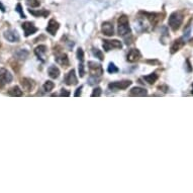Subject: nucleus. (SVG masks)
I'll list each match as a JSON object with an SVG mask.
<instances>
[{"label":"nucleus","mask_w":193,"mask_h":193,"mask_svg":"<svg viewBox=\"0 0 193 193\" xmlns=\"http://www.w3.org/2000/svg\"><path fill=\"white\" fill-rule=\"evenodd\" d=\"M118 35L126 37L131 35V27L128 24V18L126 15H122L118 19Z\"/></svg>","instance_id":"nucleus-1"},{"label":"nucleus","mask_w":193,"mask_h":193,"mask_svg":"<svg viewBox=\"0 0 193 193\" xmlns=\"http://www.w3.org/2000/svg\"><path fill=\"white\" fill-rule=\"evenodd\" d=\"M12 80V75L4 68H0V88L5 86L6 84L10 83Z\"/></svg>","instance_id":"nucleus-3"},{"label":"nucleus","mask_w":193,"mask_h":193,"mask_svg":"<svg viewBox=\"0 0 193 193\" xmlns=\"http://www.w3.org/2000/svg\"><path fill=\"white\" fill-rule=\"evenodd\" d=\"M65 82L67 85H76L78 83V80H77V77L75 74V70H71L69 73L67 74L66 78H65Z\"/></svg>","instance_id":"nucleus-10"},{"label":"nucleus","mask_w":193,"mask_h":193,"mask_svg":"<svg viewBox=\"0 0 193 193\" xmlns=\"http://www.w3.org/2000/svg\"><path fill=\"white\" fill-rule=\"evenodd\" d=\"M98 81H99V78H98V76H91V77L89 78V84H90V85L96 84V83H98Z\"/></svg>","instance_id":"nucleus-27"},{"label":"nucleus","mask_w":193,"mask_h":193,"mask_svg":"<svg viewBox=\"0 0 193 193\" xmlns=\"http://www.w3.org/2000/svg\"><path fill=\"white\" fill-rule=\"evenodd\" d=\"M15 55H16V57L19 58V59H25L28 56V52L25 50H19Z\"/></svg>","instance_id":"nucleus-23"},{"label":"nucleus","mask_w":193,"mask_h":193,"mask_svg":"<svg viewBox=\"0 0 193 193\" xmlns=\"http://www.w3.org/2000/svg\"><path fill=\"white\" fill-rule=\"evenodd\" d=\"M32 15L35 16H42V17H45V16L49 15V11H46V10H38V11H36V10H32V9H29L28 10Z\"/></svg>","instance_id":"nucleus-21"},{"label":"nucleus","mask_w":193,"mask_h":193,"mask_svg":"<svg viewBox=\"0 0 193 193\" xmlns=\"http://www.w3.org/2000/svg\"><path fill=\"white\" fill-rule=\"evenodd\" d=\"M56 62H57L58 64H60L61 66L63 67H67L69 66V59H68L67 55L64 54V53H59L56 55Z\"/></svg>","instance_id":"nucleus-8"},{"label":"nucleus","mask_w":193,"mask_h":193,"mask_svg":"<svg viewBox=\"0 0 193 193\" xmlns=\"http://www.w3.org/2000/svg\"><path fill=\"white\" fill-rule=\"evenodd\" d=\"M46 53H47V47H46V46H42V45L37 47L36 50H35V54L37 56L38 59L42 60V61H44V56H45Z\"/></svg>","instance_id":"nucleus-15"},{"label":"nucleus","mask_w":193,"mask_h":193,"mask_svg":"<svg viewBox=\"0 0 193 193\" xmlns=\"http://www.w3.org/2000/svg\"><path fill=\"white\" fill-rule=\"evenodd\" d=\"M58 29H59V23L55 19H51L49 21L48 27H47V32L51 33L52 36H55Z\"/></svg>","instance_id":"nucleus-11"},{"label":"nucleus","mask_w":193,"mask_h":193,"mask_svg":"<svg viewBox=\"0 0 193 193\" xmlns=\"http://www.w3.org/2000/svg\"><path fill=\"white\" fill-rule=\"evenodd\" d=\"M88 67L91 76H101L103 70L100 64L95 63V62H88Z\"/></svg>","instance_id":"nucleus-5"},{"label":"nucleus","mask_w":193,"mask_h":193,"mask_svg":"<svg viewBox=\"0 0 193 193\" xmlns=\"http://www.w3.org/2000/svg\"><path fill=\"white\" fill-rule=\"evenodd\" d=\"M21 85H22V88L25 91H31L33 87V82L31 79H27V78H23L21 80Z\"/></svg>","instance_id":"nucleus-16"},{"label":"nucleus","mask_w":193,"mask_h":193,"mask_svg":"<svg viewBox=\"0 0 193 193\" xmlns=\"http://www.w3.org/2000/svg\"><path fill=\"white\" fill-rule=\"evenodd\" d=\"M48 73H49L51 78L56 79V78H58L59 75H60V70L56 66H51L48 70Z\"/></svg>","instance_id":"nucleus-19"},{"label":"nucleus","mask_w":193,"mask_h":193,"mask_svg":"<svg viewBox=\"0 0 193 193\" xmlns=\"http://www.w3.org/2000/svg\"><path fill=\"white\" fill-rule=\"evenodd\" d=\"M54 87H55V84L52 82V81H47V82L44 84V90L46 92H50L51 90H53Z\"/></svg>","instance_id":"nucleus-22"},{"label":"nucleus","mask_w":193,"mask_h":193,"mask_svg":"<svg viewBox=\"0 0 193 193\" xmlns=\"http://www.w3.org/2000/svg\"><path fill=\"white\" fill-rule=\"evenodd\" d=\"M182 21H183V15L180 12H173L169 17V27L173 31H177L180 27V25L182 24Z\"/></svg>","instance_id":"nucleus-2"},{"label":"nucleus","mask_w":193,"mask_h":193,"mask_svg":"<svg viewBox=\"0 0 193 193\" xmlns=\"http://www.w3.org/2000/svg\"><path fill=\"white\" fill-rule=\"evenodd\" d=\"M84 73H85V71H84V65H83V62H81V64L79 65V74H80L81 77H83Z\"/></svg>","instance_id":"nucleus-31"},{"label":"nucleus","mask_w":193,"mask_h":193,"mask_svg":"<svg viewBox=\"0 0 193 193\" xmlns=\"http://www.w3.org/2000/svg\"><path fill=\"white\" fill-rule=\"evenodd\" d=\"M122 47L121 42L117 41V40H113V41H103V49L105 51H110L112 49H121Z\"/></svg>","instance_id":"nucleus-6"},{"label":"nucleus","mask_w":193,"mask_h":193,"mask_svg":"<svg viewBox=\"0 0 193 193\" xmlns=\"http://www.w3.org/2000/svg\"><path fill=\"white\" fill-rule=\"evenodd\" d=\"M113 24L111 22H104L102 24V32L104 33L105 36H112L113 35Z\"/></svg>","instance_id":"nucleus-13"},{"label":"nucleus","mask_w":193,"mask_h":193,"mask_svg":"<svg viewBox=\"0 0 193 193\" xmlns=\"http://www.w3.org/2000/svg\"><path fill=\"white\" fill-rule=\"evenodd\" d=\"M61 96H70V92L69 91H67L66 89H62V92H61Z\"/></svg>","instance_id":"nucleus-32"},{"label":"nucleus","mask_w":193,"mask_h":193,"mask_svg":"<svg viewBox=\"0 0 193 193\" xmlns=\"http://www.w3.org/2000/svg\"><path fill=\"white\" fill-rule=\"evenodd\" d=\"M4 37L10 42H17L19 41V36L15 31H7L4 33Z\"/></svg>","instance_id":"nucleus-9"},{"label":"nucleus","mask_w":193,"mask_h":193,"mask_svg":"<svg viewBox=\"0 0 193 193\" xmlns=\"http://www.w3.org/2000/svg\"><path fill=\"white\" fill-rule=\"evenodd\" d=\"M81 90H82V86H80L78 89L76 90V92H75V94H74V96H76V97H77V96H79L80 94H81Z\"/></svg>","instance_id":"nucleus-33"},{"label":"nucleus","mask_w":193,"mask_h":193,"mask_svg":"<svg viewBox=\"0 0 193 193\" xmlns=\"http://www.w3.org/2000/svg\"><path fill=\"white\" fill-rule=\"evenodd\" d=\"M77 57H78V59L80 60V62H83L84 60V53L82 49H78V51H77Z\"/></svg>","instance_id":"nucleus-28"},{"label":"nucleus","mask_w":193,"mask_h":193,"mask_svg":"<svg viewBox=\"0 0 193 193\" xmlns=\"http://www.w3.org/2000/svg\"><path fill=\"white\" fill-rule=\"evenodd\" d=\"M140 58H141V53L139 52V50H136V49L131 50L127 54V61L131 63L138 61Z\"/></svg>","instance_id":"nucleus-12"},{"label":"nucleus","mask_w":193,"mask_h":193,"mask_svg":"<svg viewBox=\"0 0 193 193\" xmlns=\"http://www.w3.org/2000/svg\"><path fill=\"white\" fill-rule=\"evenodd\" d=\"M22 29H23V32H24L25 37L31 36V35H32V33L37 32V28L35 27V25H33V23L32 22H28V21L22 23Z\"/></svg>","instance_id":"nucleus-7"},{"label":"nucleus","mask_w":193,"mask_h":193,"mask_svg":"<svg viewBox=\"0 0 193 193\" xmlns=\"http://www.w3.org/2000/svg\"><path fill=\"white\" fill-rule=\"evenodd\" d=\"M27 2L29 6L32 7H38L40 6V1L38 0H27Z\"/></svg>","instance_id":"nucleus-25"},{"label":"nucleus","mask_w":193,"mask_h":193,"mask_svg":"<svg viewBox=\"0 0 193 193\" xmlns=\"http://www.w3.org/2000/svg\"><path fill=\"white\" fill-rule=\"evenodd\" d=\"M192 94H193V85H192Z\"/></svg>","instance_id":"nucleus-34"},{"label":"nucleus","mask_w":193,"mask_h":193,"mask_svg":"<svg viewBox=\"0 0 193 193\" xmlns=\"http://www.w3.org/2000/svg\"><path fill=\"white\" fill-rule=\"evenodd\" d=\"M8 94H9L10 96H15V97H19V96H22V90H20V88L18 86H14L12 87L11 89L8 90Z\"/></svg>","instance_id":"nucleus-18"},{"label":"nucleus","mask_w":193,"mask_h":193,"mask_svg":"<svg viewBox=\"0 0 193 193\" xmlns=\"http://www.w3.org/2000/svg\"><path fill=\"white\" fill-rule=\"evenodd\" d=\"M107 71H108L109 73H112V74H113V73H116V72L118 71V69H117L116 67H115L114 64L110 63L109 66H108V69H107Z\"/></svg>","instance_id":"nucleus-26"},{"label":"nucleus","mask_w":193,"mask_h":193,"mask_svg":"<svg viewBox=\"0 0 193 193\" xmlns=\"http://www.w3.org/2000/svg\"><path fill=\"white\" fill-rule=\"evenodd\" d=\"M101 95V89L100 88H95L93 90V92H92V94H91V96H100Z\"/></svg>","instance_id":"nucleus-29"},{"label":"nucleus","mask_w":193,"mask_h":193,"mask_svg":"<svg viewBox=\"0 0 193 193\" xmlns=\"http://www.w3.org/2000/svg\"><path fill=\"white\" fill-rule=\"evenodd\" d=\"M131 84V81L126 80V81H121V82H112L108 85L109 89L111 91H118V90H123V89H126Z\"/></svg>","instance_id":"nucleus-4"},{"label":"nucleus","mask_w":193,"mask_h":193,"mask_svg":"<svg viewBox=\"0 0 193 193\" xmlns=\"http://www.w3.org/2000/svg\"><path fill=\"white\" fill-rule=\"evenodd\" d=\"M15 10L20 13L21 18H25V15H24V13L22 12V10H21V5H20V4H17V6H16V9H15Z\"/></svg>","instance_id":"nucleus-30"},{"label":"nucleus","mask_w":193,"mask_h":193,"mask_svg":"<svg viewBox=\"0 0 193 193\" xmlns=\"http://www.w3.org/2000/svg\"><path fill=\"white\" fill-rule=\"evenodd\" d=\"M183 46H184V42H183L182 38H179V40L175 41L174 44L172 45V47H171V53L172 54L176 53L177 51H179L180 49H181Z\"/></svg>","instance_id":"nucleus-17"},{"label":"nucleus","mask_w":193,"mask_h":193,"mask_svg":"<svg viewBox=\"0 0 193 193\" xmlns=\"http://www.w3.org/2000/svg\"><path fill=\"white\" fill-rule=\"evenodd\" d=\"M144 79L147 81L149 84H154L157 81V79H158V75L155 74V73H152V74H150L148 76H145Z\"/></svg>","instance_id":"nucleus-20"},{"label":"nucleus","mask_w":193,"mask_h":193,"mask_svg":"<svg viewBox=\"0 0 193 193\" xmlns=\"http://www.w3.org/2000/svg\"><path fill=\"white\" fill-rule=\"evenodd\" d=\"M147 94V90L141 87H134L130 91L131 96H146Z\"/></svg>","instance_id":"nucleus-14"},{"label":"nucleus","mask_w":193,"mask_h":193,"mask_svg":"<svg viewBox=\"0 0 193 193\" xmlns=\"http://www.w3.org/2000/svg\"><path fill=\"white\" fill-rule=\"evenodd\" d=\"M92 52H93V55L95 56L96 58H98V59H99L100 61H102V60L104 59V57H103V54H102V52H101V51L97 50V49H93V50H92Z\"/></svg>","instance_id":"nucleus-24"},{"label":"nucleus","mask_w":193,"mask_h":193,"mask_svg":"<svg viewBox=\"0 0 193 193\" xmlns=\"http://www.w3.org/2000/svg\"><path fill=\"white\" fill-rule=\"evenodd\" d=\"M0 6H1V4H0Z\"/></svg>","instance_id":"nucleus-35"}]
</instances>
